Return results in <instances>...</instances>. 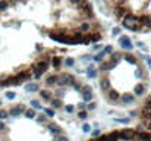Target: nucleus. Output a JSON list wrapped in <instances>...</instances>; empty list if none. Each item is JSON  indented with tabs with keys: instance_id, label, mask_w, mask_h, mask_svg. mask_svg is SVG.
Wrapping results in <instances>:
<instances>
[{
	"instance_id": "obj_51",
	"label": "nucleus",
	"mask_w": 151,
	"mask_h": 141,
	"mask_svg": "<svg viewBox=\"0 0 151 141\" xmlns=\"http://www.w3.org/2000/svg\"><path fill=\"white\" fill-rule=\"evenodd\" d=\"M37 50L41 51V50H43V46H41V44H38V46H37Z\"/></svg>"
},
{
	"instance_id": "obj_3",
	"label": "nucleus",
	"mask_w": 151,
	"mask_h": 141,
	"mask_svg": "<svg viewBox=\"0 0 151 141\" xmlns=\"http://www.w3.org/2000/svg\"><path fill=\"white\" fill-rule=\"evenodd\" d=\"M135 132H137V129H129V128L122 129V131H119V140L120 141H129V140H132L133 137H135Z\"/></svg>"
},
{
	"instance_id": "obj_20",
	"label": "nucleus",
	"mask_w": 151,
	"mask_h": 141,
	"mask_svg": "<svg viewBox=\"0 0 151 141\" xmlns=\"http://www.w3.org/2000/svg\"><path fill=\"white\" fill-rule=\"evenodd\" d=\"M87 77L90 78V79H94V78L97 77V71L94 68H88L87 69Z\"/></svg>"
},
{
	"instance_id": "obj_42",
	"label": "nucleus",
	"mask_w": 151,
	"mask_h": 141,
	"mask_svg": "<svg viewBox=\"0 0 151 141\" xmlns=\"http://www.w3.org/2000/svg\"><path fill=\"white\" fill-rule=\"evenodd\" d=\"M96 103H94V101H91V103H90V105H88L87 106V107H88V109H90V110H94V109H96Z\"/></svg>"
},
{
	"instance_id": "obj_26",
	"label": "nucleus",
	"mask_w": 151,
	"mask_h": 141,
	"mask_svg": "<svg viewBox=\"0 0 151 141\" xmlns=\"http://www.w3.org/2000/svg\"><path fill=\"white\" fill-rule=\"evenodd\" d=\"M25 116L29 118V119L35 118V112H34V109H27V110H25Z\"/></svg>"
},
{
	"instance_id": "obj_25",
	"label": "nucleus",
	"mask_w": 151,
	"mask_h": 141,
	"mask_svg": "<svg viewBox=\"0 0 151 141\" xmlns=\"http://www.w3.org/2000/svg\"><path fill=\"white\" fill-rule=\"evenodd\" d=\"M81 93H82V94H92V88L90 85H82Z\"/></svg>"
},
{
	"instance_id": "obj_38",
	"label": "nucleus",
	"mask_w": 151,
	"mask_h": 141,
	"mask_svg": "<svg viewBox=\"0 0 151 141\" xmlns=\"http://www.w3.org/2000/svg\"><path fill=\"white\" fill-rule=\"evenodd\" d=\"M78 116H79V119H87V112H85V110H84V112L81 110Z\"/></svg>"
},
{
	"instance_id": "obj_1",
	"label": "nucleus",
	"mask_w": 151,
	"mask_h": 141,
	"mask_svg": "<svg viewBox=\"0 0 151 141\" xmlns=\"http://www.w3.org/2000/svg\"><path fill=\"white\" fill-rule=\"evenodd\" d=\"M139 119H141V127L151 131V96L147 97L145 103L142 105L139 110Z\"/></svg>"
},
{
	"instance_id": "obj_33",
	"label": "nucleus",
	"mask_w": 151,
	"mask_h": 141,
	"mask_svg": "<svg viewBox=\"0 0 151 141\" xmlns=\"http://www.w3.org/2000/svg\"><path fill=\"white\" fill-rule=\"evenodd\" d=\"M31 106L34 107V109H41V106H40V103H38L37 100H32L31 101Z\"/></svg>"
},
{
	"instance_id": "obj_37",
	"label": "nucleus",
	"mask_w": 151,
	"mask_h": 141,
	"mask_svg": "<svg viewBox=\"0 0 151 141\" xmlns=\"http://www.w3.org/2000/svg\"><path fill=\"white\" fill-rule=\"evenodd\" d=\"M73 88H75L76 91H81V90H82V85L78 84V82H73Z\"/></svg>"
},
{
	"instance_id": "obj_21",
	"label": "nucleus",
	"mask_w": 151,
	"mask_h": 141,
	"mask_svg": "<svg viewBox=\"0 0 151 141\" xmlns=\"http://www.w3.org/2000/svg\"><path fill=\"white\" fill-rule=\"evenodd\" d=\"M120 59H123V55H122L120 51H113V53H112V60H116V62H119Z\"/></svg>"
},
{
	"instance_id": "obj_7",
	"label": "nucleus",
	"mask_w": 151,
	"mask_h": 141,
	"mask_svg": "<svg viewBox=\"0 0 151 141\" xmlns=\"http://www.w3.org/2000/svg\"><path fill=\"white\" fill-rule=\"evenodd\" d=\"M117 65H119V62H116V60L109 59L107 62H104V63L101 65L100 71H101V72H104V71H112V69H115L116 66H117Z\"/></svg>"
},
{
	"instance_id": "obj_9",
	"label": "nucleus",
	"mask_w": 151,
	"mask_h": 141,
	"mask_svg": "<svg viewBox=\"0 0 151 141\" xmlns=\"http://www.w3.org/2000/svg\"><path fill=\"white\" fill-rule=\"evenodd\" d=\"M120 97H122V96H120V94L115 90V88H110V90L107 91V99H109L110 101H113V103L119 101V100H120Z\"/></svg>"
},
{
	"instance_id": "obj_22",
	"label": "nucleus",
	"mask_w": 151,
	"mask_h": 141,
	"mask_svg": "<svg viewBox=\"0 0 151 141\" xmlns=\"http://www.w3.org/2000/svg\"><path fill=\"white\" fill-rule=\"evenodd\" d=\"M40 94H41V97L44 99V100H50L51 101V93H50V91L41 90V91H40Z\"/></svg>"
},
{
	"instance_id": "obj_28",
	"label": "nucleus",
	"mask_w": 151,
	"mask_h": 141,
	"mask_svg": "<svg viewBox=\"0 0 151 141\" xmlns=\"http://www.w3.org/2000/svg\"><path fill=\"white\" fill-rule=\"evenodd\" d=\"M104 55H106V51L103 50L101 53H98V55L94 57V60H96V62H101V60H103V57H104Z\"/></svg>"
},
{
	"instance_id": "obj_4",
	"label": "nucleus",
	"mask_w": 151,
	"mask_h": 141,
	"mask_svg": "<svg viewBox=\"0 0 151 141\" xmlns=\"http://www.w3.org/2000/svg\"><path fill=\"white\" fill-rule=\"evenodd\" d=\"M73 82H75V81H73V77L70 75V73H62V75H59V79H57V84L62 85V87L68 85V84L72 85Z\"/></svg>"
},
{
	"instance_id": "obj_23",
	"label": "nucleus",
	"mask_w": 151,
	"mask_h": 141,
	"mask_svg": "<svg viewBox=\"0 0 151 141\" xmlns=\"http://www.w3.org/2000/svg\"><path fill=\"white\" fill-rule=\"evenodd\" d=\"M88 38H90V41H100L101 35H100V32H97V34H90Z\"/></svg>"
},
{
	"instance_id": "obj_34",
	"label": "nucleus",
	"mask_w": 151,
	"mask_h": 141,
	"mask_svg": "<svg viewBox=\"0 0 151 141\" xmlns=\"http://www.w3.org/2000/svg\"><path fill=\"white\" fill-rule=\"evenodd\" d=\"M82 131L84 132H90V131H91V127H90L88 123H84V125H82Z\"/></svg>"
},
{
	"instance_id": "obj_29",
	"label": "nucleus",
	"mask_w": 151,
	"mask_h": 141,
	"mask_svg": "<svg viewBox=\"0 0 151 141\" xmlns=\"http://www.w3.org/2000/svg\"><path fill=\"white\" fill-rule=\"evenodd\" d=\"M15 97H16V93H13V91H7V93H6V99H9V100H13Z\"/></svg>"
},
{
	"instance_id": "obj_18",
	"label": "nucleus",
	"mask_w": 151,
	"mask_h": 141,
	"mask_svg": "<svg viewBox=\"0 0 151 141\" xmlns=\"http://www.w3.org/2000/svg\"><path fill=\"white\" fill-rule=\"evenodd\" d=\"M90 29H91V24H88V22H82L78 28V31H81V32H87Z\"/></svg>"
},
{
	"instance_id": "obj_52",
	"label": "nucleus",
	"mask_w": 151,
	"mask_h": 141,
	"mask_svg": "<svg viewBox=\"0 0 151 141\" xmlns=\"http://www.w3.org/2000/svg\"><path fill=\"white\" fill-rule=\"evenodd\" d=\"M0 106H2V101H0Z\"/></svg>"
},
{
	"instance_id": "obj_10",
	"label": "nucleus",
	"mask_w": 151,
	"mask_h": 141,
	"mask_svg": "<svg viewBox=\"0 0 151 141\" xmlns=\"http://www.w3.org/2000/svg\"><path fill=\"white\" fill-rule=\"evenodd\" d=\"M34 69H37L38 72L44 73L47 69H49V62H47V60H40V62H37V63L34 65Z\"/></svg>"
},
{
	"instance_id": "obj_45",
	"label": "nucleus",
	"mask_w": 151,
	"mask_h": 141,
	"mask_svg": "<svg viewBox=\"0 0 151 141\" xmlns=\"http://www.w3.org/2000/svg\"><path fill=\"white\" fill-rule=\"evenodd\" d=\"M57 141H69L68 140V137H65V135H59V140Z\"/></svg>"
},
{
	"instance_id": "obj_27",
	"label": "nucleus",
	"mask_w": 151,
	"mask_h": 141,
	"mask_svg": "<svg viewBox=\"0 0 151 141\" xmlns=\"http://www.w3.org/2000/svg\"><path fill=\"white\" fill-rule=\"evenodd\" d=\"M7 6H9V3H7L6 0H2V2H0V12H2V10H6Z\"/></svg>"
},
{
	"instance_id": "obj_13",
	"label": "nucleus",
	"mask_w": 151,
	"mask_h": 141,
	"mask_svg": "<svg viewBox=\"0 0 151 141\" xmlns=\"http://www.w3.org/2000/svg\"><path fill=\"white\" fill-rule=\"evenodd\" d=\"M100 87L103 91H109L110 90V81L107 78H101V82H100Z\"/></svg>"
},
{
	"instance_id": "obj_50",
	"label": "nucleus",
	"mask_w": 151,
	"mask_h": 141,
	"mask_svg": "<svg viewBox=\"0 0 151 141\" xmlns=\"http://www.w3.org/2000/svg\"><path fill=\"white\" fill-rule=\"evenodd\" d=\"M79 109L82 110V109H85V101H84V103H81V105H79Z\"/></svg>"
},
{
	"instance_id": "obj_16",
	"label": "nucleus",
	"mask_w": 151,
	"mask_h": 141,
	"mask_svg": "<svg viewBox=\"0 0 151 141\" xmlns=\"http://www.w3.org/2000/svg\"><path fill=\"white\" fill-rule=\"evenodd\" d=\"M29 78V72L28 71H22V72H19L18 75H16V79H18L19 82L23 81V79H28Z\"/></svg>"
},
{
	"instance_id": "obj_49",
	"label": "nucleus",
	"mask_w": 151,
	"mask_h": 141,
	"mask_svg": "<svg viewBox=\"0 0 151 141\" xmlns=\"http://www.w3.org/2000/svg\"><path fill=\"white\" fill-rule=\"evenodd\" d=\"M100 49H101V46H100V44H96V47H94V50H96V51H98Z\"/></svg>"
},
{
	"instance_id": "obj_17",
	"label": "nucleus",
	"mask_w": 151,
	"mask_h": 141,
	"mask_svg": "<svg viewBox=\"0 0 151 141\" xmlns=\"http://www.w3.org/2000/svg\"><path fill=\"white\" fill-rule=\"evenodd\" d=\"M51 65H53V68L54 69H59L60 65H62V59H60L59 56H54V57L51 59Z\"/></svg>"
},
{
	"instance_id": "obj_14",
	"label": "nucleus",
	"mask_w": 151,
	"mask_h": 141,
	"mask_svg": "<svg viewBox=\"0 0 151 141\" xmlns=\"http://www.w3.org/2000/svg\"><path fill=\"white\" fill-rule=\"evenodd\" d=\"M25 91H28V93H34V91H38V84H37V82H31V84H27V85H25Z\"/></svg>"
},
{
	"instance_id": "obj_47",
	"label": "nucleus",
	"mask_w": 151,
	"mask_h": 141,
	"mask_svg": "<svg viewBox=\"0 0 151 141\" xmlns=\"http://www.w3.org/2000/svg\"><path fill=\"white\" fill-rule=\"evenodd\" d=\"M59 97H63V94H65V91L63 90H57V93H56Z\"/></svg>"
},
{
	"instance_id": "obj_15",
	"label": "nucleus",
	"mask_w": 151,
	"mask_h": 141,
	"mask_svg": "<svg viewBox=\"0 0 151 141\" xmlns=\"http://www.w3.org/2000/svg\"><path fill=\"white\" fill-rule=\"evenodd\" d=\"M57 79H59V75H50V77H47L46 84H47V85H53V84H57Z\"/></svg>"
},
{
	"instance_id": "obj_48",
	"label": "nucleus",
	"mask_w": 151,
	"mask_h": 141,
	"mask_svg": "<svg viewBox=\"0 0 151 141\" xmlns=\"http://www.w3.org/2000/svg\"><path fill=\"white\" fill-rule=\"evenodd\" d=\"M3 129H5V123L0 121V131H3Z\"/></svg>"
},
{
	"instance_id": "obj_46",
	"label": "nucleus",
	"mask_w": 151,
	"mask_h": 141,
	"mask_svg": "<svg viewBox=\"0 0 151 141\" xmlns=\"http://www.w3.org/2000/svg\"><path fill=\"white\" fill-rule=\"evenodd\" d=\"M70 2H72L73 5H81V3H82L84 0H70Z\"/></svg>"
},
{
	"instance_id": "obj_6",
	"label": "nucleus",
	"mask_w": 151,
	"mask_h": 141,
	"mask_svg": "<svg viewBox=\"0 0 151 141\" xmlns=\"http://www.w3.org/2000/svg\"><path fill=\"white\" fill-rule=\"evenodd\" d=\"M123 60L126 62V63L132 65V66H138V65L141 63V62L138 60V57H137V56L131 55V53H125V55H123Z\"/></svg>"
},
{
	"instance_id": "obj_41",
	"label": "nucleus",
	"mask_w": 151,
	"mask_h": 141,
	"mask_svg": "<svg viewBox=\"0 0 151 141\" xmlns=\"http://www.w3.org/2000/svg\"><path fill=\"white\" fill-rule=\"evenodd\" d=\"M66 65H68L69 68H70V66H73V59H70V57H68V59H66Z\"/></svg>"
},
{
	"instance_id": "obj_44",
	"label": "nucleus",
	"mask_w": 151,
	"mask_h": 141,
	"mask_svg": "<svg viewBox=\"0 0 151 141\" xmlns=\"http://www.w3.org/2000/svg\"><path fill=\"white\" fill-rule=\"evenodd\" d=\"M65 110H66L68 113H72V112H73V106H66V107H65Z\"/></svg>"
},
{
	"instance_id": "obj_30",
	"label": "nucleus",
	"mask_w": 151,
	"mask_h": 141,
	"mask_svg": "<svg viewBox=\"0 0 151 141\" xmlns=\"http://www.w3.org/2000/svg\"><path fill=\"white\" fill-rule=\"evenodd\" d=\"M9 116V112L7 110H0V119H6Z\"/></svg>"
},
{
	"instance_id": "obj_5",
	"label": "nucleus",
	"mask_w": 151,
	"mask_h": 141,
	"mask_svg": "<svg viewBox=\"0 0 151 141\" xmlns=\"http://www.w3.org/2000/svg\"><path fill=\"white\" fill-rule=\"evenodd\" d=\"M119 44L120 47H123L125 50H132L133 49V44H132V41H131V38H129L128 35H122L119 38Z\"/></svg>"
},
{
	"instance_id": "obj_24",
	"label": "nucleus",
	"mask_w": 151,
	"mask_h": 141,
	"mask_svg": "<svg viewBox=\"0 0 151 141\" xmlns=\"http://www.w3.org/2000/svg\"><path fill=\"white\" fill-rule=\"evenodd\" d=\"M51 106H53L54 109H59V107H62V101H60L59 99H51Z\"/></svg>"
},
{
	"instance_id": "obj_12",
	"label": "nucleus",
	"mask_w": 151,
	"mask_h": 141,
	"mask_svg": "<svg viewBox=\"0 0 151 141\" xmlns=\"http://www.w3.org/2000/svg\"><path fill=\"white\" fill-rule=\"evenodd\" d=\"M49 129H50V132L53 134V135H56V137L62 135V128H60L57 123H54V122H50V123H49Z\"/></svg>"
},
{
	"instance_id": "obj_19",
	"label": "nucleus",
	"mask_w": 151,
	"mask_h": 141,
	"mask_svg": "<svg viewBox=\"0 0 151 141\" xmlns=\"http://www.w3.org/2000/svg\"><path fill=\"white\" fill-rule=\"evenodd\" d=\"M107 140L109 141H119V131H113L107 135Z\"/></svg>"
},
{
	"instance_id": "obj_36",
	"label": "nucleus",
	"mask_w": 151,
	"mask_h": 141,
	"mask_svg": "<svg viewBox=\"0 0 151 141\" xmlns=\"http://www.w3.org/2000/svg\"><path fill=\"white\" fill-rule=\"evenodd\" d=\"M129 121H131V119H129V118H123V119H116V122H117V123H128Z\"/></svg>"
},
{
	"instance_id": "obj_43",
	"label": "nucleus",
	"mask_w": 151,
	"mask_h": 141,
	"mask_svg": "<svg viewBox=\"0 0 151 141\" xmlns=\"http://www.w3.org/2000/svg\"><path fill=\"white\" fill-rule=\"evenodd\" d=\"M91 135H92V138H96V137H100V131H98V129H96V131L91 132Z\"/></svg>"
},
{
	"instance_id": "obj_2",
	"label": "nucleus",
	"mask_w": 151,
	"mask_h": 141,
	"mask_svg": "<svg viewBox=\"0 0 151 141\" xmlns=\"http://www.w3.org/2000/svg\"><path fill=\"white\" fill-rule=\"evenodd\" d=\"M132 93L135 97H142L147 93V82H137L132 88Z\"/></svg>"
},
{
	"instance_id": "obj_40",
	"label": "nucleus",
	"mask_w": 151,
	"mask_h": 141,
	"mask_svg": "<svg viewBox=\"0 0 151 141\" xmlns=\"http://www.w3.org/2000/svg\"><path fill=\"white\" fill-rule=\"evenodd\" d=\"M104 51H106V55H107V53H113L112 46H106V47H104Z\"/></svg>"
},
{
	"instance_id": "obj_8",
	"label": "nucleus",
	"mask_w": 151,
	"mask_h": 141,
	"mask_svg": "<svg viewBox=\"0 0 151 141\" xmlns=\"http://www.w3.org/2000/svg\"><path fill=\"white\" fill-rule=\"evenodd\" d=\"M25 113V106L23 105H18V106H13L12 109H10L9 115H12L13 118H16V116H19V115Z\"/></svg>"
},
{
	"instance_id": "obj_32",
	"label": "nucleus",
	"mask_w": 151,
	"mask_h": 141,
	"mask_svg": "<svg viewBox=\"0 0 151 141\" xmlns=\"http://www.w3.org/2000/svg\"><path fill=\"white\" fill-rule=\"evenodd\" d=\"M84 101H91L92 100V94H82Z\"/></svg>"
},
{
	"instance_id": "obj_35",
	"label": "nucleus",
	"mask_w": 151,
	"mask_h": 141,
	"mask_svg": "<svg viewBox=\"0 0 151 141\" xmlns=\"http://www.w3.org/2000/svg\"><path fill=\"white\" fill-rule=\"evenodd\" d=\"M37 122H40V123L46 122V116H44V115H40V116H37Z\"/></svg>"
},
{
	"instance_id": "obj_53",
	"label": "nucleus",
	"mask_w": 151,
	"mask_h": 141,
	"mask_svg": "<svg viewBox=\"0 0 151 141\" xmlns=\"http://www.w3.org/2000/svg\"><path fill=\"white\" fill-rule=\"evenodd\" d=\"M15 2H18V0H15Z\"/></svg>"
},
{
	"instance_id": "obj_39",
	"label": "nucleus",
	"mask_w": 151,
	"mask_h": 141,
	"mask_svg": "<svg viewBox=\"0 0 151 141\" xmlns=\"http://www.w3.org/2000/svg\"><path fill=\"white\" fill-rule=\"evenodd\" d=\"M112 32H113V35H119V34H120V28L119 27H115Z\"/></svg>"
},
{
	"instance_id": "obj_31",
	"label": "nucleus",
	"mask_w": 151,
	"mask_h": 141,
	"mask_svg": "<svg viewBox=\"0 0 151 141\" xmlns=\"http://www.w3.org/2000/svg\"><path fill=\"white\" fill-rule=\"evenodd\" d=\"M44 112H46V116H50V118L54 116V110H53V109H46Z\"/></svg>"
},
{
	"instance_id": "obj_11",
	"label": "nucleus",
	"mask_w": 151,
	"mask_h": 141,
	"mask_svg": "<svg viewBox=\"0 0 151 141\" xmlns=\"http://www.w3.org/2000/svg\"><path fill=\"white\" fill-rule=\"evenodd\" d=\"M120 100L123 101L125 105H131V103L135 101V94L133 93H125V94H122Z\"/></svg>"
}]
</instances>
